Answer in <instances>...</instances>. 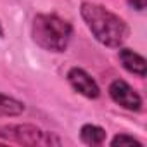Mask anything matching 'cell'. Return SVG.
Wrapping results in <instances>:
<instances>
[{
    "label": "cell",
    "mask_w": 147,
    "mask_h": 147,
    "mask_svg": "<svg viewBox=\"0 0 147 147\" xmlns=\"http://www.w3.org/2000/svg\"><path fill=\"white\" fill-rule=\"evenodd\" d=\"M80 16L92 36L107 49H119L130 36L128 23L102 4L83 0L80 4Z\"/></svg>",
    "instance_id": "6da1fadb"
},
{
    "label": "cell",
    "mask_w": 147,
    "mask_h": 147,
    "mask_svg": "<svg viewBox=\"0 0 147 147\" xmlns=\"http://www.w3.org/2000/svg\"><path fill=\"white\" fill-rule=\"evenodd\" d=\"M73 24L55 12H38L31 19L30 35L36 47L45 52L62 54L73 40Z\"/></svg>",
    "instance_id": "7a4b0ae2"
},
{
    "label": "cell",
    "mask_w": 147,
    "mask_h": 147,
    "mask_svg": "<svg viewBox=\"0 0 147 147\" xmlns=\"http://www.w3.org/2000/svg\"><path fill=\"white\" fill-rule=\"evenodd\" d=\"M0 140L5 144H18L28 147H57L62 145V138L54 131H45L33 123H5L0 125Z\"/></svg>",
    "instance_id": "3957f363"
},
{
    "label": "cell",
    "mask_w": 147,
    "mask_h": 147,
    "mask_svg": "<svg viewBox=\"0 0 147 147\" xmlns=\"http://www.w3.org/2000/svg\"><path fill=\"white\" fill-rule=\"evenodd\" d=\"M107 94L111 97V100L119 106L121 109L125 111H130V113H140L144 109V100H142V95L126 82V80H121V78H116L109 83L107 87Z\"/></svg>",
    "instance_id": "277c9868"
},
{
    "label": "cell",
    "mask_w": 147,
    "mask_h": 147,
    "mask_svg": "<svg viewBox=\"0 0 147 147\" xmlns=\"http://www.w3.org/2000/svg\"><path fill=\"white\" fill-rule=\"evenodd\" d=\"M66 82H67V85L71 87L73 92H76L78 95H82L85 99H90V100L99 99L100 94H102L99 83L95 82V78L90 75L87 69L78 67V66H73V67L67 69Z\"/></svg>",
    "instance_id": "5b68a950"
},
{
    "label": "cell",
    "mask_w": 147,
    "mask_h": 147,
    "mask_svg": "<svg viewBox=\"0 0 147 147\" xmlns=\"http://www.w3.org/2000/svg\"><path fill=\"white\" fill-rule=\"evenodd\" d=\"M118 61H119L121 67L126 73H130V75H133V76H137L140 80L145 78V75H147V61L137 50L128 49V47H119Z\"/></svg>",
    "instance_id": "8992f818"
},
{
    "label": "cell",
    "mask_w": 147,
    "mask_h": 147,
    "mask_svg": "<svg viewBox=\"0 0 147 147\" xmlns=\"http://www.w3.org/2000/svg\"><path fill=\"white\" fill-rule=\"evenodd\" d=\"M106 137H107V131H106V128H102L100 125L85 123V125H82V128H80V140H82L85 145H90V147L102 145V144L106 142Z\"/></svg>",
    "instance_id": "52a82bcc"
},
{
    "label": "cell",
    "mask_w": 147,
    "mask_h": 147,
    "mask_svg": "<svg viewBox=\"0 0 147 147\" xmlns=\"http://www.w3.org/2000/svg\"><path fill=\"white\" fill-rule=\"evenodd\" d=\"M26 111V104L9 94L0 92V118H18Z\"/></svg>",
    "instance_id": "ba28073f"
},
{
    "label": "cell",
    "mask_w": 147,
    "mask_h": 147,
    "mask_svg": "<svg viewBox=\"0 0 147 147\" xmlns=\"http://www.w3.org/2000/svg\"><path fill=\"white\" fill-rule=\"evenodd\" d=\"M113 147H121V145H138V147H142L144 145V142L142 140H138L137 137H133V135H130V133H116L113 138H111V142H109Z\"/></svg>",
    "instance_id": "9c48e42d"
},
{
    "label": "cell",
    "mask_w": 147,
    "mask_h": 147,
    "mask_svg": "<svg viewBox=\"0 0 147 147\" xmlns=\"http://www.w3.org/2000/svg\"><path fill=\"white\" fill-rule=\"evenodd\" d=\"M126 4L135 9L137 12H144L145 11V5H147V0H126Z\"/></svg>",
    "instance_id": "30bf717a"
},
{
    "label": "cell",
    "mask_w": 147,
    "mask_h": 147,
    "mask_svg": "<svg viewBox=\"0 0 147 147\" xmlns=\"http://www.w3.org/2000/svg\"><path fill=\"white\" fill-rule=\"evenodd\" d=\"M5 36V30H4V24H2V21H0V38H4Z\"/></svg>",
    "instance_id": "8fae6325"
}]
</instances>
